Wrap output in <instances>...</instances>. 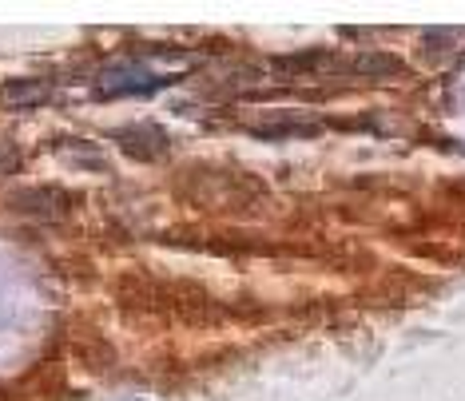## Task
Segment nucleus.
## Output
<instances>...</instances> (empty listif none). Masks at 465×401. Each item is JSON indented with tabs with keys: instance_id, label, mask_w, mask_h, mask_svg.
I'll use <instances>...</instances> for the list:
<instances>
[{
	"instance_id": "f257e3e1",
	"label": "nucleus",
	"mask_w": 465,
	"mask_h": 401,
	"mask_svg": "<svg viewBox=\"0 0 465 401\" xmlns=\"http://www.w3.org/2000/svg\"><path fill=\"white\" fill-rule=\"evenodd\" d=\"M167 83V76L152 72L140 56H124V60H112L108 68L100 72V96H152Z\"/></svg>"
},
{
	"instance_id": "f03ea898",
	"label": "nucleus",
	"mask_w": 465,
	"mask_h": 401,
	"mask_svg": "<svg viewBox=\"0 0 465 401\" xmlns=\"http://www.w3.org/2000/svg\"><path fill=\"white\" fill-rule=\"evenodd\" d=\"M8 100L13 103H40V100H48V88L45 83H36V88H20V83H13V88H8Z\"/></svg>"
}]
</instances>
